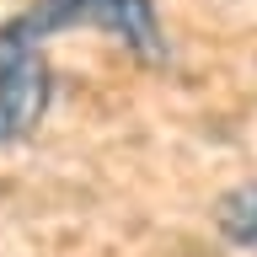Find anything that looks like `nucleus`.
<instances>
[{"label":"nucleus","instance_id":"f257e3e1","mask_svg":"<svg viewBox=\"0 0 257 257\" xmlns=\"http://www.w3.org/2000/svg\"><path fill=\"white\" fill-rule=\"evenodd\" d=\"M209 214H214L220 241H230V246H241V252H257V177L225 188Z\"/></svg>","mask_w":257,"mask_h":257}]
</instances>
